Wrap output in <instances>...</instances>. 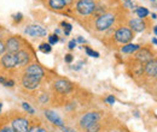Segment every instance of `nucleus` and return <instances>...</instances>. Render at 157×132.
<instances>
[{
  "instance_id": "obj_1",
  "label": "nucleus",
  "mask_w": 157,
  "mask_h": 132,
  "mask_svg": "<svg viewBox=\"0 0 157 132\" xmlns=\"http://www.w3.org/2000/svg\"><path fill=\"white\" fill-rule=\"evenodd\" d=\"M76 7H78V11L81 15L87 16V15H91L96 10V4L92 0H80Z\"/></svg>"
},
{
  "instance_id": "obj_2",
  "label": "nucleus",
  "mask_w": 157,
  "mask_h": 132,
  "mask_svg": "<svg viewBox=\"0 0 157 132\" xmlns=\"http://www.w3.org/2000/svg\"><path fill=\"white\" fill-rule=\"evenodd\" d=\"M114 20H115L114 15H110V13H108V15H103V16H100V17L98 18L97 23H96V27H97V29L100 30V31L106 30V29H109V28L113 25Z\"/></svg>"
},
{
  "instance_id": "obj_3",
  "label": "nucleus",
  "mask_w": 157,
  "mask_h": 132,
  "mask_svg": "<svg viewBox=\"0 0 157 132\" xmlns=\"http://www.w3.org/2000/svg\"><path fill=\"white\" fill-rule=\"evenodd\" d=\"M115 38H116V41L121 42V43H126L133 38V33L127 28H121L116 31Z\"/></svg>"
},
{
  "instance_id": "obj_4",
  "label": "nucleus",
  "mask_w": 157,
  "mask_h": 132,
  "mask_svg": "<svg viewBox=\"0 0 157 132\" xmlns=\"http://www.w3.org/2000/svg\"><path fill=\"white\" fill-rule=\"evenodd\" d=\"M22 83H23V85H24L25 88H28V89H35V88L39 87L40 79L36 78V77H34V76H30L25 73L24 77H23V79H22Z\"/></svg>"
},
{
  "instance_id": "obj_5",
  "label": "nucleus",
  "mask_w": 157,
  "mask_h": 132,
  "mask_svg": "<svg viewBox=\"0 0 157 132\" xmlns=\"http://www.w3.org/2000/svg\"><path fill=\"white\" fill-rule=\"evenodd\" d=\"M98 120H99V114L96 113V112H91V113H87L85 116H82V119L80 121V125H81V127H87L91 124L97 123Z\"/></svg>"
},
{
  "instance_id": "obj_6",
  "label": "nucleus",
  "mask_w": 157,
  "mask_h": 132,
  "mask_svg": "<svg viewBox=\"0 0 157 132\" xmlns=\"http://www.w3.org/2000/svg\"><path fill=\"white\" fill-rule=\"evenodd\" d=\"M25 34L27 35H29V36H33V37H35V36H39V37H42V36H46V30L42 28V27H40V25H30V27H28L27 29H25Z\"/></svg>"
},
{
  "instance_id": "obj_7",
  "label": "nucleus",
  "mask_w": 157,
  "mask_h": 132,
  "mask_svg": "<svg viewBox=\"0 0 157 132\" xmlns=\"http://www.w3.org/2000/svg\"><path fill=\"white\" fill-rule=\"evenodd\" d=\"M55 88L56 90L62 93V94H68L71 91L73 87H71V83L68 82V80H64V79H59L55 83Z\"/></svg>"
},
{
  "instance_id": "obj_8",
  "label": "nucleus",
  "mask_w": 157,
  "mask_h": 132,
  "mask_svg": "<svg viewBox=\"0 0 157 132\" xmlns=\"http://www.w3.org/2000/svg\"><path fill=\"white\" fill-rule=\"evenodd\" d=\"M12 126H13V130L16 132H28L29 123L25 119L18 118V119H15L12 121Z\"/></svg>"
},
{
  "instance_id": "obj_9",
  "label": "nucleus",
  "mask_w": 157,
  "mask_h": 132,
  "mask_svg": "<svg viewBox=\"0 0 157 132\" xmlns=\"http://www.w3.org/2000/svg\"><path fill=\"white\" fill-rule=\"evenodd\" d=\"M2 65L7 69H12V67H16L18 65V60L16 54H6L2 57Z\"/></svg>"
},
{
  "instance_id": "obj_10",
  "label": "nucleus",
  "mask_w": 157,
  "mask_h": 132,
  "mask_svg": "<svg viewBox=\"0 0 157 132\" xmlns=\"http://www.w3.org/2000/svg\"><path fill=\"white\" fill-rule=\"evenodd\" d=\"M25 73H27V75L34 76V77H36V78L41 79V78L44 77V70L40 67L39 65L33 64V65H30V66L27 69V72H25Z\"/></svg>"
},
{
  "instance_id": "obj_11",
  "label": "nucleus",
  "mask_w": 157,
  "mask_h": 132,
  "mask_svg": "<svg viewBox=\"0 0 157 132\" xmlns=\"http://www.w3.org/2000/svg\"><path fill=\"white\" fill-rule=\"evenodd\" d=\"M45 115H46L47 119H48L51 123H53L55 125H57V126H63V120L59 118L57 113H55V112H52V111H46V112H45Z\"/></svg>"
},
{
  "instance_id": "obj_12",
  "label": "nucleus",
  "mask_w": 157,
  "mask_h": 132,
  "mask_svg": "<svg viewBox=\"0 0 157 132\" xmlns=\"http://www.w3.org/2000/svg\"><path fill=\"white\" fill-rule=\"evenodd\" d=\"M73 0H50V6L55 10H62L69 4H71Z\"/></svg>"
},
{
  "instance_id": "obj_13",
  "label": "nucleus",
  "mask_w": 157,
  "mask_h": 132,
  "mask_svg": "<svg viewBox=\"0 0 157 132\" xmlns=\"http://www.w3.org/2000/svg\"><path fill=\"white\" fill-rule=\"evenodd\" d=\"M6 47H7V51L10 53H15V52H17L20 49V41L17 38H10L7 41Z\"/></svg>"
},
{
  "instance_id": "obj_14",
  "label": "nucleus",
  "mask_w": 157,
  "mask_h": 132,
  "mask_svg": "<svg viewBox=\"0 0 157 132\" xmlns=\"http://www.w3.org/2000/svg\"><path fill=\"white\" fill-rule=\"evenodd\" d=\"M145 71L149 76H152V77H156L157 73V65L155 60H150L147 61L146 64V67H145Z\"/></svg>"
},
{
  "instance_id": "obj_15",
  "label": "nucleus",
  "mask_w": 157,
  "mask_h": 132,
  "mask_svg": "<svg viewBox=\"0 0 157 132\" xmlns=\"http://www.w3.org/2000/svg\"><path fill=\"white\" fill-rule=\"evenodd\" d=\"M132 29H134L136 31H143L145 29V23L141 20V19H132L129 22Z\"/></svg>"
},
{
  "instance_id": "obj_16",
  "label": "nucleus",
  "mask_w": 157,
  "mask_h": 132,
  "mask_svg": "<svg viewBox=\"0 0 157 132\" xmlns=\"http://www.w3.org/2000/svg\"><path fill=\"white\" fill-rule=\"evenodd\" d=\"M137 59L140 61H150L152 60V54L147 49H143L137 54Z\"/></svg>"
},
{
  "instance_id": "obj_17",
  "label": "nucleus",
  "mask_w": 157,
  "mask_h": 132,
  "mask_svg": "<svg viewBox=\"0 0 157 132\" xmlns=\"http://www.w3.org/2000/svg\"><path fill=\"white\" fill-rule=\"evenodd\" d=\"M17 60H18V65H27V62L29 61V54L24 51H21L16 54Z\"/></svg>"
},
{
  "instance_id": "obj_18",
  "label": "nucleus",
  "mask_w": 157,
  "mask_h": 132,
  "mask_svg": "<svg viewBox=\"0 0 157 132\" xmlns=\"http://www.w3.org/2000/svg\"><path fill=\"white\" fill-rule=\"evenodd\" d=\"M139 48H140L139 45H127V46H124L122 48V52L123 53H133V52L138 51Z\"/></svg>"
},
{
  "instance_id": "obj_19",
  "label": "nucleus",
  "mask_w": 157,
  "mask_h": 132,
  "mask_svg": "<svg viewBox=\"0 0 157 132\" xmlns=\"http://www.w3.org/2000/svg\"><path fill=\"white\" fill-rule=\"evenodd\" d=\"M136 12H137L138 17H140V18H144V17H146L149 15V11L145 7H138Z\"/></svg>"
},
{
  "instance_id": "obj_20",
  "label": "nucleus",
  "mask_w": 157,
  "mask_h": 132,
  "mask_svg": "<svg viewBox=\"0 0 157 132\" xmlns=\"http://www.w3.org/2000/svg\"><path fill=\"white\" fill-rule=\"evenodd\" d=\"M99 129H100V126H99L98 121H97V123H93V124H91L90 126L86 127L87 132H98Z\"/></svg>"
},
{
  "instance_id": "obj_21",
  "label": "nucleus",
  "mask_w": 157,
  "mask_h": 132,
  "mask_svg": "<svg viewBox=\"0 0 157 132\" xmlns=\"http://www.w3.org/2000/svg\"><path fill=\"white\" fill-rule=\"evenodd\" d=\"M39 49L42 53H50L51 52V45L50 43H42V45H40Z\"/></svg>"
},
{
  "instance_id": "obj_22",
  "label": "nucleus",
  "mask_w": 157,
  "mask_h": 132,
  "mask_svg": "<svg viewBox=\"0 0 157 132\" xmlns=\"http://www.w3.org/2000/svg\"><path fill=\"white\" fill-rule=\"evenodd\" d=\"M62 25L64 27V34H65V35H69L70 31H71V25H70L69 23H65V22H63Z\"/></svg>"
},
{
  "instance_id": "obj_23",
  "label": "nucleus",
  "mask_w": 157,
  "mask_h": 132,
  "mask_svg": "<svg viewBox=\"0 0 157 132\" xmlns=\"http://www.w3.org/2000/svg\"><path fill=\"white\" fill-rule=\"evenodd\" d=\"M85 49H86V53H87V54H88L90 57H94V58H98L99 57V53H98V52H94V51H92V49H91L90 47H86Z\"/></svg>"
},
{
  "instance_id": "obj_24",
  "label": "nucleus",
  "mask_w": 157,
  "mask_h": 132,
  "mask_svg": "<svg viewBox=\"0 0 157 132\" xmlns=\"http://www.w3.org/2000/svg\"><path fill=\"white\" fill-rule=\"evenodd\" d=\"M22 107H23V108H24L27 112H29L30 114H34V109H33V108H32V107H30V106H29L27 102H23V103H22Z\"/></svg>"
},
{
  "instance_id": "obj_25",
  "label": "nucleus",
  "mask_w": 157,
  "mask_h": 132,
  "mask_svg": "<svg viewBox=\"0 0 157 132\" xmlns=\"http://www.w3.org/2000/svg\"><path fill=\"white\" fill-rule=\"evenodd\" d=\"M28 132H47L45 129L39 127V126H35V127H32L30 130H28Z\"/></svg>"
},
{
  "instance_id": "obj_26",
  "label": "nucleus",
  "mask_w": 157,
  "mask_h": 132,
  "mask_svg": "<svg viewBox=\"0 0 157 132\" xmlns=\"http://www.w3.org/2000/svg\"><path fill=\"white\" fill-rule=\"evenodd\" d=\"M58 42V36L57 35H51L50 36V45H55Z\"/></svg>"
},
{
  "instance_id": "obj_27",
  "label": "nucleus",
  "mask_w": 157,
  "mask_h": 132,
  "mask_svg": "<svg viewBox=\"0 0 157 132\" xmlns=\"http://www.w3.org/2000/svg\"><path fill=\"white\" fill-rule=\"evenodd\" d=\"M75 46H76V41H75V40H73V41L69 42V48H70V49H74Z\"/></svg>"
},
{
  "instance_id": "obj_28",
  "label": "nucleus",
  "mask_w": 157,
  "mask_h": 132,
  "mask_svg": "<svg viewBox=\"0 0 157 132\" xmlns=\"http://www.w3.org/2000/svg\"><path fill=\"white\" fill-rule=\"evenodd\" d=\"M106 100H108V102H109L110 105H114V103H115V97H114V96H109Z\"/></svg>"
},
{
  "instance_id": "obj_29",
  "label": "nucleus",
  "mask_w": 157,
  "mask_h": 132,
  "mask_svg": "<svg viewBox=\"0 0 157 132\" xmlns=\"http://www.w3.org/2000/svg\"><path fill=\"white\" fill-rule=\"evenodd\" d=\"M65 61H67V62H71V61H73V55H71V54H67V55H65Z\"/></svg>"
},
{
  "instance_id": "obj_30",
  "label": "nucleus",
  "mask_w": 157,
  "mask_h": 132,
  "mask_svg": "<svg viewBox=\"0 0 157 132\" xmlns=\"http://www.w3.org/2000/svg\"><path fill=\"white\" fill-rule=\"evenodd\" d=\"M13 84H15V82H13V80H6L4 85H7V87H13Z\"/></svg>"
},
{
  "instance_id": "obj_31",
  "label": "nucleus",
  "mask_w": 157,
  "mask_h": 132,
  "mask_svg": "<svg viewBox=\"0 0 157 132\" xmlns=\"http://www.w3.org/2000/svg\"><path fill=\"white\" fill-rule=\"evenodd\" d=\"M13 18H15V20L20 22L21 19H22V13H17V15H15V16H13Z\"/></svg>"
},
{
  "instance_id": "obj_32",
  "label": "nucleus",
  "mask_w": 157,
  "mask_h": 132,
  "mask_svg": "<svg viewBox=\"0 0 157 132\" xmlns=\"http://www.w3.org/2000/svg\"><path fill=\"white\" fill-rule=\"evenodd\" d=\"M0 132H16L13 129H10V127H5V129H2Z\"/></svg>"
},
{
  "instance_id": "obj_33",
  "label": "nucleus",
  "mask_w": 157,
  "mask_h": 132,
  "mask_svg": "<svg viewBox=\"0 0 157 132\" xmlns=\"http://www.w3.org/2000/svg\"><path fill=\"white\" fill-rule=\"evenodd\" d=\"M4 49H5V47H4V43L0 41V55L4 53Z\"/></svg>"
},
{
  "instance_id": "obj_34",
  "label": "nucleus",
  "mask_w": 157,
  "mask_h": 132,
  "mask_svg": "<svg viewBox=\"0 0 157 132\" xmlns=\"http://www.w3.org/2000/svg\"><path fill=\"white\" fill-rule=\"evenodd\" d=\"M78 42H81V43H83V42H85V40H83L82 37H78Z\"/></svg>"
},
{
  "instance_id": "obj_35",
  "label": "nucleus",
  "mask_w": 157,
  "mask_h": 132,
  "mask_svg": "<svg viewBox=\"0 0 157 132\" xmlns=\"http://www.w3.org/2000/svg\"><path fill=\"white\" fill-rule=\"evenodd\" d=\"M64 131L65 132H75V131H73V130H70V129H64Z\"/></svg>"
},
{
  "instance_id": "obj_36",
  "label": "nucleus",
  "mask_w": 157,
  "mask_h": 132,
  "mask_svg": "<svg viewBox=\"0 0 157 132\" xmlns=\"http://www.w3.org/2000/svg\"><path fill=\"white\" fill-rule=\"evenodd\" d=\"M152 43H154V45H156V43H157V40H156V37H154V38H152Z\"/></svg>"
},
{
  "instance_id": "obj_37",
  "label": "nucleus",
  "mask_w": 157,
  "mask_h": 132,
  "mask_svg": "<svg viewBox=\"0 0 157 132\" xmlns=\"http://www.w3.org/2000/svg\"><path fill=\"white\" fill-rule=\"evenodd\" d=\"M154 33H155V35H156V34H157V28H156V27L154 28Z\"/></svg>"
},
{
  "instance_id": "obj_38",
  "label": "nucleus",
  "mask_w": 157,
  "mask_h": 132,
  "mask_svg": "<svg viewBox=\"0 0 157 132\" xmlns=\"http://www.w3.org/2000/svg\"><path fill=\"white\" fill-rule=\"evenodd\" d=\"M124 1H126V2H129V1H131V0H124Z\"/></svg>"
}]
</instances>
